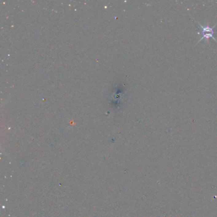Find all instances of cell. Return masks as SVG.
I'll return each instance as SVG.
<instances>
[{"label":"cell","instance_id":"obj_1","mask_svg":"<svg viewBox=\"0 0 217 217\" xmlns=\"http://www.w3.org/2000/svg\"><path fill=\"white\" fill-rule=\"evenodd\" d=\"M199 27L201 28V34H202V38H201V39L199 40V41H201V40H204V39H206L208 40L209 38H213L216 42H217V40L214 38L213 35H214V28L215 27V25H214L213 27H211L209 26V25H206V26H203L201 24H199Z\"/></svg>","mask_w":217,"mask_h":217}]
</instances>
